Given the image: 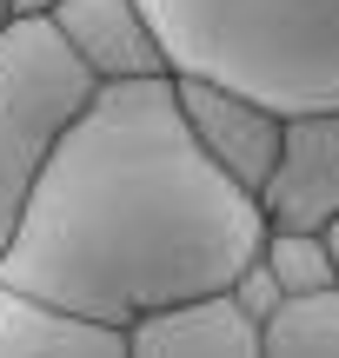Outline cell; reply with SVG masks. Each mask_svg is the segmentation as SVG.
Segmentation results:
<instances>
[{"mask_svg": "<svg viewBox=\"0 0 339 358\" xmlns=\"http://www.w3.org/2000/svg\"><path fill=\"white\" fill-rule=\"evenodd\" d=\"M266 213L193 146L173 80L100 87L20 206L0 285L67 319L127 325L213 299L260 259Z\"/></svg>", "mask_w": 339, "mask_h": 358, "instance_id": "cell-1", "label": "cell"}, {"mask_svg": "<svg viewBox=\"0 0 339 358\" xmlns=\"http://www.w3.org/2000/svg\"><path fill=\"white\" fill-rule=\"evenodd\" d=\"M167 66L286 113L339 106V0H140Z\"/></svg>", "mask_w": 339, "mask_h": 358, "instance_id": "cell-2", "label": "cell"}, {"mask_svg": "<svg viewBox=\"0 0 339 358\" xmlns=\"http://www.w3.org/2000/svg\"><path fill=\"white\" fill-rule=\"evenodd\" d=\"M93 93L100 80L67 53L47 13H13L0 27V252L20 226L40 166L67 140V127L93 106Z\"/></svg>", "mask_w": 339, "mask_h": 358, "instance_id": "cell-3", "label": "cell"}, {"mask_svg": "<svg viewBox=\"0 0 339 358\" xmlns=\"http://www.w3.org/2000/svg\"><path fill=\"white\" fill-rule=\"evenodd\" d=\"M173 106H180V120H186V133H193L200 153L233 179L240 192H253V199H260V186L273 179L286 120H279L273 106L233 93V87H213V80H180V73H173Z\"/></svg>", "mask_w": 339, "mask_h": 358, "instance_id": "cell-4", "label": "cell"}, {"mask_svg": "<svg viewBox=\"0 0 339 358\" xmlns=\"http://www.w3.org/2000/svg\"><path fill=\"white\" fill-rule=\"evenodd\" d=\"M53 34L67 40L80 66L100 87H133V80H173L167 47L140 0H53L47 7Z\"/></svg>", "mask_w": 339, "mask_h": 358, "instance_id": "cell-5", "label": "cell"}, {"mask_svg": "<svg viewBox=\"0 0 339 358\" xmlns=\"http://www.w3.org/2000/svg\"><path fill=\"white\" fill-rule=\"evenodd\" d=\"M260 213L279 232H319L339 213V106L286 113L273 179L260 186Z\"/></svg>", "mask_w": 339, "mask_h": 358, "instance_id": "cell-6", "label": "cell"}, {"mask_svg": "<svg viewBox=\"0 0 339 358\" xmlns=\"http://www.w3.org/2000/svg\"><path fill=\"white\" fill-rule=\"evenodd\" d=\"M127 358H260V325L226 292L127 325Z\"/></svg>", "mask_w": 339, "mask_h": 358, "instance_id": "cell-7", "label": "cell"}, {"mask_svg": "<svg viewBox=\"0 0 339 358\" xmlns=\"http://www.w3.org/2000/svg\"><path fill=\"white\" fill-rule=\"evenodd\" d=\"M0 358H127V332L67 319L0 285Z\"/></svg>", "mask_w": 339, "mask_h": 358, "instance_id": "cell-8", "label": "cell"}, {"mask_svg": "<svg viewBox=\"0 0 339 358\" xmlns=\"http://www.w3.org/2000/svg\"><path fill=\"white\" fill-rule=\"evenodd\" d=\"M260 358H339V285L286 299L260 325Z\"/></svg>", "mask_w": 339, "mask_h": 358, "instance_id": "cell-9", "label": "cell"}, {"mask_svg": "<svg viewBox=\"0 0 339 358\" xmlns=\"http://www.w3.org/2000/svg\"><path fill=\"white\" fill-rule=\"evenodd\" d=\"M260 266H266V279H273L286 299L333 292V285H339L333 252H326V239H319V232H279V226H266V239H260Z\"/></svg>", "mask_w": 339, "mask_h": 358, "instance_id": "cell-10", "label": "cell"}, {"mask_svg": "<svg viewBox=\"0 0 339 358\" xmlns=\"http://www.w3.org/2000/svg\"><path fill=\"white\" fill-rule=\"evenodd\" d=\"M226 299H233V306H240V312H247V319H253V325H266V319H273V312H279V306H286V292H279V285H273V279H266V266H260V259H253V266H247V272H240V279H233V285H226Z\"/></svg>", "mask_w": 339, "mask_h": 358, "instance_id": "cell-11", "label": "cell"}, {"mask_svg": "<svg viewBox=\"0 0 339 358\" xmlns=\"http://www.w3.org/2000/svg\"><path fill=\"white\" fill-rule=\"evenodd\" d=\"M319 239H326V252H333V272H339V213L326 219V226H319Z\"/></svg>", "mask_w": 339, "mask_h": 358, "instance_id": "cell-12", "label": "cell"}, {"mask_svg": "<svg viewBox=\"0 0 339 358\" xmlns=\"http://www.w3.org/2000/svg\"><path fill=\"white\" fill-rule=\"evenodd\" d=\"M53 0H13V13H47Z\"/></svg>", "mask_w": 339, "mask_h": 358, "instance_id": "cell-13", "label": "cell"}, {"mask_svg": "<svg viewBox=\"0 0 339 358\" xmlns=\"http://www.w3.org/2000/svg\"><path fill=\"white\" fill-rule=\"evenodd\" d=\"M7 20H13V0H0V27H7Z\"/></svg>", "mask_w": 339, "mask_h": 358, "instance_id": "cell-14", "label": "cell"}]
</instances>
